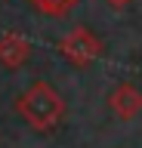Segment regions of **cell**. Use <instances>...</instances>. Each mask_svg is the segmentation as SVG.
Listing matches in <instances>:
<instances>
[{"label":"cell","instance_id":"6da1fadb","mask_svg":"<svg viewBox=\"0 0 142 148\" xmlns=\"http://www.w3.org/2000/svg\"><path fill=\"white\" fill-rule=\"evenodd\" d=\"M16 111H19V117L25 120L31 130L43 133V130H53L59 120H62V114H65V99L59 96L56 86H49L47 80H37L19 96Z\"/></svg>","mask_w":142,"mask_h":148},{"label":"cell","instance_id":"7a4b0ae2","mask_svg":"<svg viewBox=\"0 0 142 148\" xmlns=\"http://www.w3.org/2000/svg\"><path fill=\"white\" fill-rule=\"evenodd\" d=\"M59 53L65 56V62L74 65V68H90V65L102 56V40H99L90 28L77 25L59 40Z\"/></svg>","mask_w":142,"mask_h":148},{"label":"cell","instance_id":"3957f363","mask_svg":"<svg viewBox=\"0 0 142 148\" xmlns=\"http://www.w3.org/2000/svg\"><path fill=\"white\" fill-rule=\"evenodd\" d=\"M108 108H111V114L117 120L130 123V120H136L142 114V92L133 83H117L111 90V96H108Z\"/></svg>","mask_w":142,"mask_h":148},{"label":"cell","instance_id":"277c9868","mask_svg":"<svg viewBox=\"0 0 142 148\" xmlns=\"http://www.w3.org/2000/svg\"><path fill=\"white\" fill-rule=\"evenodd\" d=\"M28 56H31L28 37H22L19 31L0 34V65H3V68L16 71V68H22V65L28 62Z\"/></svg>","mask_w":142,"mask_h":148},{"label":"cell","instance_id":"5b68a950","mask_svg":"<svg viewBox=\"0 0 142 148\" xmlns=\"http://www.w3.org/2000/svg\"><path fill=\"white\" fill-rule=\"evenodd\" d=\"M31 3H34V9H37V12H43V16L62 18V16H68V12H71L80 0H31Z\"/></svg>","mask_w":142,"mask_h":148},{"label":"cell","instance_id":"8992f818","mask_svg":"<svg viewBox=\"0 0 142 148\" xmlns=\"http://www.w3.org/2000/svg\"><path fill=\"white\" fill-rule=\"evenodd\" d=\"M105 3H108V6H114V9H123L127 3H133V0H105Z\"/></svg>","mask_w":142,"mask_h":148}]
</instances>
